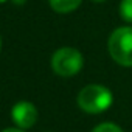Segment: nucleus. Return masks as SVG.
Returning <instances> with one entry per match:
<instances>
[{"instance_id":"11","label":"nucleus","mask_w":132,"mask_h":132,"mask_svg":"<svg viewBox=\"0 0 132 132\" xmlns=\"http://www.w3.org/2000/svg\"><path fill=\"white\" fill-rule=\"evenodd\" d=\"M0 50H2V40H0Z\"/></svg>"},{"instance_id":"1","label":"nucleus","mask_w":132,"mask_h":132,"mask_svg":"<svg viewBox=\"0 0 132 132\" xmlns=\"http://www.w3.org/2000/svg\"><path fill=\"white\" fill-rule=\"evenodd\" d=\"M112 100V93L107 87L100 84H90L81 89L76 101L86 113H101L110 107Z\"/></svg>"},{"instance_id":"3","label":"nucleus","mask_w":132,"mask_h":132,"mask_svg":"<svg viewBox=\"0 0 132 132\" xmlns=\"http://www.w3.org/2000/svg\"><path fill=\"white\" fill-rule=\"evenodd\" d=\"M82 54L72 47H62L51 56V69L56 75L62 78L75 76L82 69Z\"/></svg>"},{"instance_id":"6","label":"nucleus","mask_w":132,"mask_h":132,"mask_svg":"<svg viewBox=\"0 0 132 132\" xmlns=\"http://www.w3.org/2000/svg\"><path fill=\"white\" fill-rule=\"evenodd\" d=\"M120 14L126 22L132 23V0H121L120 3Z\"/></svg>"},{"instance_id":"4","label":"nucleus","mask_w":132,"mask_h":132,"mask_svg":"<svg viewBox=\"0 0 132 132\" xmlns=\"http://www.w3.org/2000/svg\"><path fill=\"white\" fill-rule=\"evenodd\" d=\"M13 121L20 129H30L37 120V109L30 101H19L11 110Z\"/></svg>"},{"instance_id":"8","label":"nucleus","mask_w":132,"mask_h":132,"mask_svg":"<svg viewBox=\"0 0 132 132\" xmlns=\"http://www.w3.org/2000/svg\"><path fill=\"white\" fill-rule=\"evenodd\" d=\"M2 132H25V130L20 129V127H8V129H5V130H2Z\"/></svg>"},{"instance_id":"2","label":"nucleus","mask_w":132,"mask_h":132,"mask_svg":"<svg viewBox=\"0 0 132 132\" xmlns=\"http://www.w3.org/2000/svg\"><path fill=\"white\" fill-rule=\"evenodd\" d=\"M109 53L117 64L123 67H132V27L117 28L110 34Z\"/></svg>"},{"instance_id":"5","label":"nucleus","mask_w":132,"mask_h":132,"mask_svg":"<svg viewBox=\"0 0 132 132\" xmlns=\"http://www.w3.org/2000/svg\"><path fill=\"white\" fill-rule=\"evenodd\" d=\"M50 2V6L56 11V13H61V14H65V13H72L75 11L82 0H48Z\"/></svg>"},{"instance_id":"7","label":"nucleus","mask_w":132,"mask_h":132,"mask_svg":"<svg viewBox=\"0 0 132 132\" xmlns=\"http://www.w3.org/2000/svg\"><path fill=\"white\" fill-rule=\"evenodd\" d=\"M92 132H124L120 126L113 124V123H101L98 124Z\"/></svg>"},{"instance_id":"9","label":"nucleus","mask_w":132,"mask_h":132,"mask_svg":"<svg viewBox=\"0 0 132 132\" xmlns=\"http://www.w3.org/2000/svg\"><path fill=\"white\" fill-rule=\"evenodd\" d=\"M93 2H98L100 3V2H104V0H93Z\"/></svg>"},{"instance_id":"10","label":"nucleus","mask_w":132,"mask_h":132,"mask_svg":"<svg viewBox=\"0 0 132 132\" xmlns=\"http://www.w3.org/2000/svg\"><path fill=\"white\" fill-rule=\"evenodd\" d=\"M3 2H6V0H0V3H3Z\"/></svg>"}]
</instances>
